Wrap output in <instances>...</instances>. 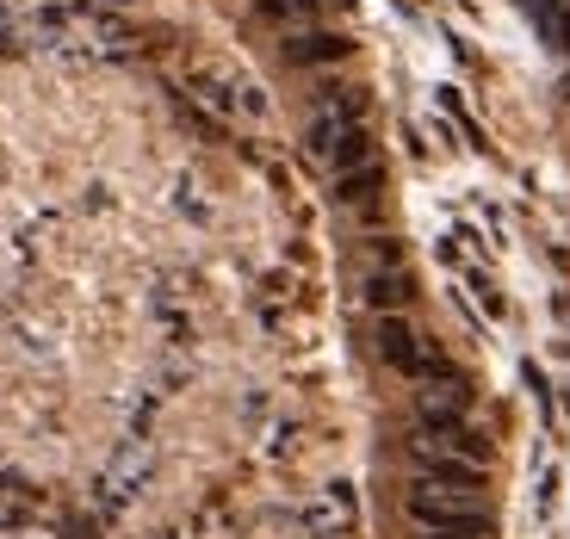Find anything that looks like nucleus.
Returning a JSON list of instances; mask_svg holds the SVG:
<instances>
[{
    "label": "nucleus",
    "mask_w": 570,
    "mask_h": 539,
    "mask_svg": "<svg viewBox=\"0 0 570 539\" xmlns=\"http://www.w3.org/2000/svg\"><path fill=\"white\" fill-rule=\"evenodd\" d=\"M366 298L379 304V311H397V304H410V280H397V273H379V280L366 285Z\"/></svg>",
    "instance_id": "2"
},
{
    "label": "nucleus",
    "mask_w": 570,
    "mask_h": 539,
    "mask_svg": "<svg viewBox=\"0 0 570 539\" xmlns=\"http://www.w3.org/2000/svg\"><path fill=\"white\" fill-rule=\"evenodd\" d=\"M285 57H292V62H335V57H347V43H342V38H328V31H316V38L304 31V38L285 43Z\"/></svg>",
    "instance_id": "1"
}]
</instances>
